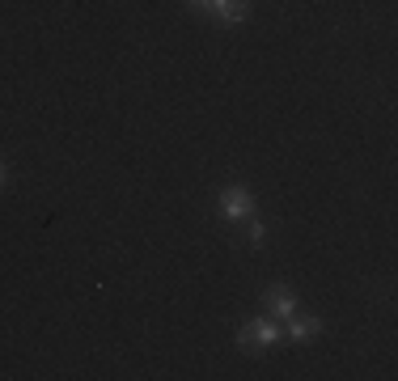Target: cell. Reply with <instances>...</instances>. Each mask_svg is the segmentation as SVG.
I'll list each match as a JSON object with an SVG mask.
<instances>
[{
    "label": "cell",
    "instance_id": "cell-1",
    "mask_svg": "<svg viewBox=\"0 0 398 381\" xmlns=\"http://www.w3.org/2000/svg\"><path fill=\"white\" fill-rule=\"evenodd\" d=\"M276 339H280L276 322H246V327H242V335H238V344H242V348H271Z\"/></svg>",
    "mask_w": 398,
    "mask_h": 381
},
{
    "label": "cell",
    "instance_id": "cell-3",
    "mask_svg": "<svg viewBox=\"0 0 398 381\" xmlns=\"http://www.w3.org/2000/svg\"><path fill=\"white\" fill-rule=\"evenodd\" d=\"M221 208H225V216H250V195L242 187H229L221 195Z\"/></svg>",
    "mask_w": 398,
    "mask_h": 381
},
{
    "label": "cell",
    "instance_id": "cell-5",
    "mask_svg": "<svg viewBox=\"0 0 398 381\" xmlns=\"http://www.w3.org/2000/svg\"><path fill=\"white\" fill-rule=\"evenodd\" d=\"M318 335V318H297L293 322V339H314Z\"/></svg>",
    "mask_w": 398,
    "mask_h": 381
},
{
    "label": "cell",
    "instance_id": "cell-6",
    "mask_svg": "<svg viewBox=\"0 0 398 381\" xmlns=\"http://www.w3.org/2000/svg\"><path fill=\"white\" fill-rule=\"evenodd\" d=\"M263 238H267V225H263V221H250V242L263 246Z\"/></svg>",
    "mask_w": 398,
    "mask_h": 381
},
{
    "label": "cell",
    "instance_id": "cell-4",
    "mask_svg": "<svg viewBox=\"0 0 398 381\" xmlns=\"http://www.w3.org/2000/svg\"><path fill=\"white\" fill-rule=\"evenodd\" d=\"M267 305H271L276 314H293V310H297V297H293L288 288H271V293H267Z\"/></svg>",
    "mask_w": 398,
    "mask_h": 381
},
{
    "label": "cell",
    "instance_id": "cell-2",
    "mask_svg": "<svg viewBox=\"0 0 398 381\" xmlns=\"http://www.w3.org/2000/svg\"><path fill=\"white\" fill-rule=\"evenodd\" d=\"M195 8H212L225 25H233V21H242L246 17V0H191Z\"/></svg>",
    "mask_w": 398,
    "mask_h": 381
}]
</instances>
